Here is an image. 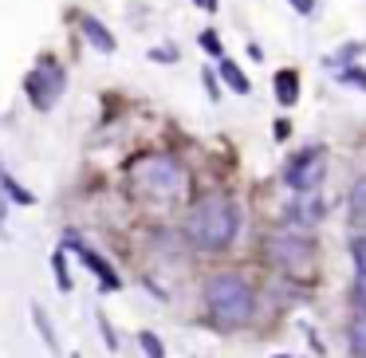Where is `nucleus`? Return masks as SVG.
<instances>
[{"label":"nucleus","mask_w":366,"mask_h":358,"mask_svg":"<svg viewBox=\"0 0 366 358\" xmlns=\"http://www.w3.org/2000/svg\"><path fill=\"white\" fill-rule=\"evenodd\" d=\"M237 232H240V209L229 197H205L185 217V237L197 248H205V252H217V248L232 244Z\"/></svg>","instance_id":"obj_1"},{"label":"nucleus","mask_w":366,"mask_h":358,"mask_svg":"<svg viewBox=\"0 0 366 358\" xmlns=\"http://www.w3.org/2000/svg\"><path fill=\"white\" fill-rule=\"evenodd\" d=\"M205 307L217 327H244L256 311V292L232 272H221L205 284Z\"/></svg>","instance_id":"obj_2"},{"label":"nucleus","mask_w":366,"mask_h":358,"mask_svg":"<svg viewBox=\"0 0 366 358\" xmlns=\"http://www.w3.org/2000/svg\"><path fill=\"white\" fill-rule=\"evenodd\" d=\"M130 185H134L138 197L146 201H174L182 197L185 189V169L177 166L169 154H146V158H138L134 166H130Z\"/></svg>","instance_id":"obj_3"},{"label":"nucleus","mask_w":366,"mask_h":358,"mask_svg":"<svg viewBox=\"0 0 366 358\" xmlns=\"http://www.w3.org/2000/svg\"><path fill=\"white\" fill-rule=\"evenodd\" d=\"M264 252H268V260L284 272H307L311 260H315V244H311L303 232H276V237H268Z\"/></svg>","instance_id":"obj_4"},{"label":"nucleus","mask_w":366,"mask_h":358,"mask_svg":"<svg viewBox=\"0 0 366 358\" xmlns=\"http://www.w3.org/2000/svg\"><path fill=\"white\" fill-rule=\"evenodd\" d=\"M323 169H327V154L319 150V146H307V150H300L292 161H287L284 182L292 185L295 193H307V189H315V185L323 182Z\"/></svg>","instance_id":"obj_5"},{"label":"nucleus","mask_w":366,"mask_h":358,"mask_svg":"<svg viewBox=\"0 0 366 358\" xmlns=\"http://www.w3.org/2000/svg\"><path fill=\"white\" fill-rule=\"evenodd\" d=\"M64 71H59L56 64H40L36 67L32 75H28V99H32V106L36 111H51V106H56V99L64 95Z\"/></svg>","instance_id":"obj_6"},{"label":"nucleus","mask_w":366,"mask_h":358,"mask_svg":"<svg viewBox=\"0 0 366 358\" xmlns=\"http://www.w3.org/2000/svg\"><path fill=\"white\" fill-rule=\"evenodd\" d=\"M71 244H75V252H79L83 260H87V268L95 272V276H99V279H103V284H107V287H111V292H114V287H119V276H114V268H111V264H107L103 256H95V252H91V248H83L79 240H71Z\"/></svg>","instance_id":"obj_7"},{"label":"nucleus","mask_w":366,"mask_h":358,"mask_svg":"<svg viewBox=\"0 0 366 358\" xmlns=\"http://www.w3.org/2000/svg\"><path fill=\"white\" fill-rule=\"evenodd\" d=\"M79 28H83V36H87V40L95 44L99 51H114V36L107 32V28L99 24L95 16H83V20H79Z\"/></svg>","instance_id":"obj_8"},{"label":"nucleus","mask_w":366,"mask_h":358,"mask_svg":"<svg viewBox=\"0 0 366 358\" xmlns=\"http://www.w3.org/2000/svg\"><path fill=\"white\" fill-rule=\"evenodd\" d=\"M355 303L366 311V240L355 244Z\"/></svg>","instance_id":"obj_9"},{"label":"nucleus","mask_w":366,"mask_h":358,"mask_svg":"<svg viewBox=\"0 0 366 358\" xmlns=\"http://www.w3.org/2000/svg\"><path fill=\"white\" fill-rule=\"evenodd\" d=\"M276 99H280V106H295V99H300V79H295V71L276 75Z\"/></svg>","instance_id":"obj_10"},{"label":"nucleus","mask_w":366,"mask_h":358,"mask_svg":"<svg viewBox=\"0 0 366 358\" xmlns=\"http://www.w3.org/2000/svg\"><path fill=\"white\" fill-rule=\"evenodd\" d=\"M350 221H355L358 229H366V177L350 189Z\"/></svg>","instance_id":"obj_11"},{"label":"nucleus","mask_w":366,"mask_h":358,"mask_svg":"<svg viewBox=\"0 0 366 358\" xmlns=\"http://www.w3.org/2000/svg\"><path fill=\"white\" fill-rule=\"evenodd\" d=\"M32 319H36V331H40V339L48 342L51 350H59V339H56V331H51V319H48V311H44L40 303L32 307Z\"/></svg>","instance_id":"obj_12"},{"label":"nucleus","mask_w":366,"mask_h":358,"mask_svg":"<svg viewBox=\"0 0 366 358\" xmlns=\"http://www.w3.org/2000/svg\"><path fill=\"white\" fill-rule=\"evenodd\" d=\"M221 75H224V83H229L237 95H248V91H252V87H248V79H244V71H240L232 59H224V64H221Z\"/></svg>","instance_id":"obj_13"},{"label":"nucleus","mask_w":366,"mask_h":358,"mask_svg":"<svg viewBox=\"0 0 366 358\" xmlns=\"http://www.w3.org/2000/svg\"><path fill=\"white\" fill-rule=\"evenodd\" d=\"M350 350H355L358 358H366V315H358L355 323H350Z\"/></svg>","instance_id":"obj_14"},{"label":"nucleus","mask_w":366,"mask_h":358,"mask_svg":"<svg viewBox=\"0 0 366 358\" xmlns=\"http://www.w3.org/2000/svg\"><path fill=\"white\" fill-rule=\"evenodd\" d=\"M0 185H4V193H9V197L16 201V205H32V201H36L32 193H28L24 185H16V182H12V177H0Z\"/></svg>","instance_id":"obj_15"},{"label":"nucleus","mask_w":366,"mask_h":358,"mask_svg":"<svg viewBox=\"0 0 366 358\" xmlns=\"http://www.w3.org/2000/svg\"><path fill=\"white\" fill-rule=\"evenodd\" d=\"M138 342H142V350H146V358H166V354H162V342H158V339H154V334H150V331H142V334H138Z\"/></svg>","instance_id":"obj_16"},{"label":"nucleus","mask_w":366,"mask_h":358,"mask_svg":"<svg viewBox=\"0 0 366 358\" xmlns=\"http://www.w3.org/2000/svg\"><path fill=\"white\" fill-rule=\"evenodd\" d=\"M342 83H358V87L366 91V71H358V67H350V71H342Z\"/></svg>","instance_id":"obj_17"},{"label":"nucleus","mask_w":366,"mask_h":358,"mask_svg":"<svg viewBox=\"0 0 366 358\" xmlns=\"http://www.w3.org/2000/svg\"><path fill=\"white\" fill-rule=\"evenodd\" d=\"M201 48H205V51H213V56H221V44H217V36H213V32H205V36H201Z\"/></svg>","instance_id":"obj_18"},{"label":"nucleus","mask_w":366,"mask_h":358,"mask_svg":"<svg viewBox=\"0 0 366 358\" xmlns=\"http://www.w3.org/2000/svg\"><path fill=\"white\" fill-rule=\"evenodd\" d=\"M287 4H292L295 12H303V16H311V12H315V0H287Z\"/></svg>","instance_id":"obj_19"},{"label":"nucleus","mask_w":366,"mask_h":358,"mask_svg":"<svg viewBox=\"0 0 366 358\" xmlns=\"http://www.w3.org/2000/svg\"><path fill=\"white\" fill-rule=\"evenodd\" d=\"M154 59H158V64H174L177 51H174V48H158V51H154Z\"/></svg>","instance_id":"obj_20"},{"label":"nucleus","mask_w":366,"mask_h":358,"mask_svg":"<svg viewBox=\"0 0 366 358\" xmlns=\"http://www.w3.org/2000/svg\"><path fill=\"white\" fill-rule=\"evenodd\" d=\"M99 327H103V339H107V347H119V339H114V331H111V323H107V319H99Z\"/></svg>","instance_id":"obj_21"},{"label":"nucleus","mask_w":366,"mask_h":358,"mask_svg":"<svg viewBox=\"0 0 366 358\" xmlns=\"http://www.w3.org/2000/svg\"><path fill=\"white\" fill-rule=\"evenodd\" d=\"M4 197H9V193H4V185H0V224H4V209H9V201H4Z\"/></svg>","instance_id":"obj_22"},{"label":"nucleus","mask_w":366,"mask_h":358,"mask_svg":"<svg viewBox=\"0 0 366 358\" xmlns=\"http://www.w3.org/2000/svg\"><path fill=\"white\" fill-rule=\"evenodd\" d=\"M193 4H201L205 12H213V9H217V0H193Z\"/></svg>","instance_id":"obj_23"},{"label":"nucleus","mask_w":366,"mask_h":358,"mask_svg":"<svg viewBox=\"0 0 366 358\" xmlns=\"http://www.w3.org/2000/svg\"><path fill=\"white\" fill-rule=\"evenodd\" d=\"M280 358H284V354H280Z\"/></svg>","instance_id":"obj_24"}]
</instances>
